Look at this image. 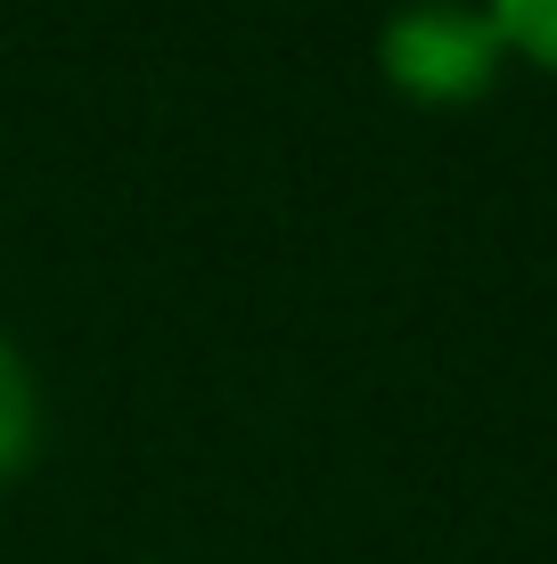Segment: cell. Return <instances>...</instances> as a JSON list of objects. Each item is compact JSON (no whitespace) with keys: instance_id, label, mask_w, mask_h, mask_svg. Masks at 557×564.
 Segmentation results:
<instances>
[{"instance_id":"obj_1","label":"cell","mask_w":557,"mask_h":564,"mask_svg":"<svg viewBox=\"0 0 557 564\" xmlns=\"http://www.w3.org/2000/svg\"><path fill=\"white\" fill-rule=\"evenodd\" d=\"M508 50L492 33L484 0H401L377 25V74L410 107H475L501 83Z\"/></svg>"},{"instance_id":"obj_3","label":"cell","mask_w":557,"mask_h":564,"mask_svg":"<svg viewBox=\"0 0 557 564\" xmlns=\"http://www.w3.org/2000/svg\"><path fill=\"white\" fill-rule=\"evenodd\" d=\"M484 17L508 57H533L542 74H557V0H484Z\"/></svg>"},{"instance_id":"obj_2","label":"cell","mask_w":557,"mask_h":564,"mask_svg":"<svg viewBox=\"0 0 557 564\" xmlns=\"http://www.w3.org/2000/svg\"><path fill=\"white\" fill-rule=\"evenodd\" d=\"M33 442H42V393H33L25 352L0 336V475H17L33 458Z\"/></svg>"}]
</instances>
